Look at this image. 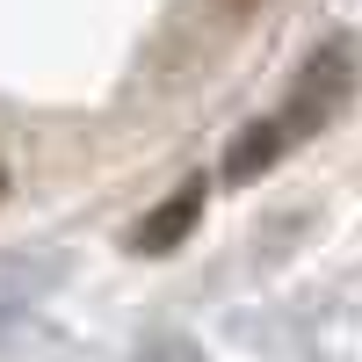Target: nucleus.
Returning a JSON list of instances; mask_svg holds the SVG:
<instances>
[{
  "label": "nucleus",
  "instance_id": "obj_1",
  "mask_svg": "<svg viewBox=\"0 0 362 362\" xmlns=\"http://www.w3.org/2000/svg\"><path fill=\"white\" fill-rule=\"evenodd\" d=\"M341 95H348V51H326V58H312V80L297 87V102L276 116V124H283V138H305L312 124H326V116L341 109Z\"/></svg>",
  "mask_w": 362,
  "mask_h": 362
},
{
  "label": "nucleus",
  "instance_id": "obj_3",
  "mask_svg": "<svg viewBox=\"0 0 362 362\" xmlns=\"http://www.w3.org/2000/svg\"><path fill=\"white\" fill-rule=\"evenodd\" d=\"M283 145H290V138H283V124H254L247 138L232 145V160H225V174H232V181H254L261 167H276V153H283Z\"/></svg>",
  "mask_w": 362,
  "mask_h": 362
},
{
  "label": "nucleus",
  "instance_id": "obj_2",
  "mask_svg": "<svg viewBox=\"0 0 362 362\" xmlns=\"http://www.w3.org/2000/svg\"><path fill=\"white\" fill-rule=\"evenodd\" d=\"M196 218H203V181H181V189L153 210V218L131 232V247H138V254H174L181 239L196 232Z\"/></svg>",
  "mask_w": 362,
  "mask_h": 362
}]
</instances>
